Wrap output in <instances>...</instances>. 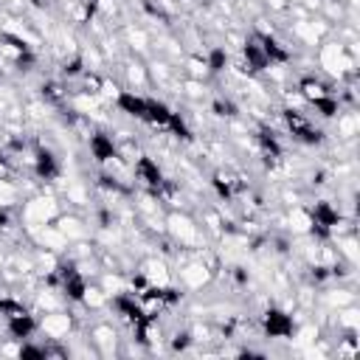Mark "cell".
<instances>
[{"label": "cell", "instance_id": "cell-17", "mask_svg": "<svg viewBox=\"0 0 360 360\" xmlns=\"http://www.w3.org/2000/svg\"><path fill=\"white\" fill-rule=\"evenodd\" d=\"M127 37H129V45H132V48H138V51H143V48L149 45L146 31H141V28H129V31H127Z\"/></svg>", "mask_w": 360, "mask_h": 360}, {"label": "cell", "instance_id": "cell-9", "mask_svg": "<svg viewBox=\"0 0 360 360\" xmlns=\"http://www.w3.org/2000/svg\"><path fill=\"white\" fill-rule=\"evenodd\" d=\"M264 332H267L270 338H287V335L292 332V321H290V315L281 312V309H270L267 318H264Z\"/></svg>", "mask_w": 360, "mask_h": 360}, {"label": "cell", "instance_id": "cell-8", "mask_svg": "<svg viewBox=\"0 0 360 360\" xmlns=\"http://www.w3.org/2000/svg\"><path fill=\"white\" fill-rule=\"evenodd\" d=\"M312 225H315V219H312V211H309V208H304V205H292V208H290V214H287V228H290L292 233L307 236V233H312Z\"/></svg>", "mask_w": 360, "mask_h": 360}, {"label": "cell", "instance_id": "cell-3", "mask_svg": "<svg viewBox=\"0 0 360 360\" xmlns=\"http://www.w3.org/2000/svg\"><path fill=\"white\" fill-rule=\"evenodd\" d=\"M166 231L180 248H197L200 245V225L188 214H180V211L169 214L166 217Z\"/></svg>", "mask_w": 360, "mask_h": 360}, {"label": "cell", "instance_id": "cell-16", "mask_svg": "<svg viewBox=\"0 0 360 360\" xmlns=\"http://www.w3.org/2000/svg\"><path fill=\"white\" fill-rule=\"evenodd\" d=\"M326 301L332 304V307H349V304H354V292L352 290H332L329 295H326Z\"/></svg>", "mask_w": 360, "mask_h": 360}, {"label": "cell", "instance_id": "cell-1", "mask_svg": "<svg viewBox=\"0 0 360 360\" xmlns=\"http://www.w3.org/2000/svg\"><path fill=\"white\" fill-rule=\"evenodd\" d=\"M318 65L329 73V76H343V73H354V59H352V53L346 51V45L343 42H323L321 48H318Z\"/></svg>", "mask_w": 360, "mask_h": 360}, {"label": "cell", "instance_id": "cell-10", "mask_svg": "<svg viewBox=\"0 0 360 360\" xmlns=\"http://www.w3.org/2000/svg\"><path fill=\"white\" fill-rule=\"evenodd\" d=\"M90 338H93L98 354H112V352H115V340H118V338H115V329H112V326L98 323V326H93Z\"/></svg>", "mask_w": 360, "mask_h": 360}, {"label": "cell", "instance_id": "cell-19", "mask_svg": "<svg viewBox=\"0 0 360 360\" xmlns=\"http://www.w3.org/2000/svg\"><path fill=\"white\" fill-rule=\"evenodd\" d=\"M267 6H270V8H276V11H284L290 3H287V0H267Z\"/></svg>", "mask_w": 360, "mask_h": 360}, {"label": "cell", "instance_id": "cell-5", "mask_svg": "<svg viewBox=\"0 0 360 360\" xmlns=\"http://www.w3.org/2000/svg\"><path fill=\"white\" fill-rule=\"evenodd\" d=\"M211 267L200 259V262H188V264H183L180 267V284L186 287V290H200L202 284H208L211 281Z\"/></svg>", "mask_w": 360, "mask_h": 360}, {"label": "cell", "instance_id": "cell-7", "mask_svg": "<svg viewBox=\"0 0 360 360\" xmlns=\"http://www.w3.org/2000/svg\"><path fill=\"white\" fill-rule=\"evenodd\" d=\"M132 172H135V177H138L141 183H146V186H152V188H158V186L163 183V174H160V169H158V160H152L149 155H141V158L132 163Z\"/></svg>", "mask_w": 360, "mask_h": 360}, {"label": "cell", "instance_id": "cell-4", "mask_svg": "<svg viewBox=\"0 0 360 360\" xmlns=\"http://www.w3.org/2000/svg\"><path fill=\"white\" fill-rule=\"evenodd\" d=\"M37 329H39L45 338H51V340H62V338L73 329V318H70L68 312H62V309H51V312H45V315L37 321Z\"/></svg>", "mask_w": 360, "mask_h": 360}, {"label": "cell", "instance_id": "cell-6", "mask_svg": "<svg viewBox=\"0 0 360 360\" xmlns=\"http://www.w3.org/2000/svg\"><path fill=\"white\" fill-rule=\"evenodd\" d=\"M141 276L146 278L149 287H169V284H172V273H169V267H166L163 259H149V262H143V264H141Z\"/></svg>", "mask_w": 360, "mask_h": 360}, {"label": "cell", "instance_id": "cell-2", "mask_svg": "<svg viewBox=\"0 0 360 360\" xmlns=\"http://www.w3.org/2000/svg\"><path fill=\"white\" fill-rule=\"evenodd\" d=\"M59 217V205L53 197H31L22 208V222L28 231H39L42 225L53 222Z\"/></svg>", "mask_w": 360, "mask_h": 360}, {"label": "cell", "instance_id": "cell-13", "mask_svg": "<svg viewBox=\"0 0 360 360\" xmlns=\"http://www.w3.org/2000/svg\"><path fill=\"white\" fill-rule=\"evenodd\" d=\"M56 228L62 231V236L68 242H79L87 236V225L79 217H56Z\"/></svg>", "mask_w": 360, "mask_h": 360}, {"label": "cell", "instance_id": "cell-15", "mask_svg": "<svg viewBox=\"0 0 360 360\" xmlns=\"http://www.w3.org/2000/svg\"><path fill=\"white\" fill-rule=\"evenodd\" d=\"M127 79H129V84L132 87H146V79H149V73H146V68L143 65H138V62H132V65H127Z\"/></svg>", "mask_w": 360, "mask_h": 360}, {"label": "cell", "instance_id": "cell-18", "mask_svg": "<svg viewBox=\"0 0 360 360\" xmlns=\"http://www.w3.org/2000/svg\"><path fill=\"white\" fill-rule=\"evenodd\" d=\"M37 304H39V307H42L45 312H51V309H59V298H56V295H51L48 290L37 295Z\"/></svg>", "mask_w": 360, "mask_h": 360}, {"label": "cell", "instance_id": "cell-14", "mask_svg": "<svg viewBox=\"0 0 360 360\" xmlns=\"http://www.w3.org/2000/svg\"><path fill=\"white\" fill-rule=\"evenodd\" d=\"M357 132V115L354 112H338V135L352 138Z\"/></svg>", "mask_w": 360, "mask_h": 360}, {"label": "cell", "instance_id": "cell-11", "mask_svg": "<svg viewBox=\"0 0 360 360\" xmlns=\"http://www.w3.org/2000/svg\"><path fill=\"white\" fill-rule=\"evenodd\" d=\"M90 152L98 163H107L110 158H115V141L104 132H96V135H90Z\"/></svg>", "mask_w": 360, "mask_h": 360}, {"label": "cell", "instance_id": "cell-12", "mask_svg": "<svg viewBox=\"0 0 360 360\" xmlns=\"http://www.w3.org/2000/svg\"><path fill=\"white\" fill-rule=\"evenodd\" d=\"M6 321H8V335L17 338V340L31 338V335L37 332V321H34V315L20 312V315H11V318H6Z\"/></svg>", "mask_w": 360, "mask_h": 360}]
</instances>
